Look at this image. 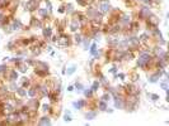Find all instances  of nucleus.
I'll list each match as a JSON object with an SVG mask.
<instances>
[{
    "label": "nucleus",
    "mask_w": 169,
    "mask_h": 126,
    "mask_svg": "<svg viewBox=\"0 0 169 126\" xmlns=\"http://www.w3.org/2000/svg\"><path fill=\"white\" fill-rule=\"evenodd\" d=\"M151 15H154V13H153V10H151V7H149V5H141V7L139 8V10H137V14H136V19L137 20H146L147 18H150Z\"/></svg>",
    "instance_id": "nucleus-1"
},
{
    "label": "nucleus",
    "mask_w": 169,
    "mask_h": 126,
    "mask_svg": "<svg viewBox=\"0 0 169 126\" xmlns=\"http://www.w3.org/2000/svg\"><path fill=\"white\" fill-rule=\"evenodd\" d=\"M97 3V9L102 13L103 15H107L111 13V10H112V5H111L110 0H96Z\"/></svg>",
    "instance_id": "nucleus-2"
},
{
    "label": "nucleus",
    "mask_w": 169,
    "mask_h": 126,
    "mask_svg": "<svg viewBox=\"0 0 169 126\" xmlns=\"http://www.w3.org/2000/svg\"><path fill=\"white\" fill-rule=\"evenodd\" d=\"M71 43H73V38L64 32V33H61V34L59 35V41H57L56 44L60 45V47H64V48H65V47L71 45Z\"/></svg>",
    "instance_id": "nucleus-3"
},
{
    "label": "nucleus",
    "mask_w": 169,
    "mask_h": 126,
    "mask_svg": "<svg viewBox=\"0 0 169 126\" xmlns=\"http://www.w3.org/2000/svg\"><path fill=\"white\" fill-rule=\"evenodd\" d=\"M38 7H39V0H27L24 3V10L31 14H34Z\"/></svg>",
    "instance_id": "nucleus-4"
},
{
    "label": "nucleus",
    "mask_w": 169,
    "mask_h": 126,
    "mask_svg": "<svg viewBox=\"0 0 169 126\" xmlns=\"http://www.w3.org/2000/svg\"><path fill=\"white\" fill-rule=\"evenodd\" d=\"M34 14H37V16L41 19L42 21H47L50 18H51V13L46 9L44 7H42V5H39L38 7V9L36 10V13Z\"/></svg>",
    "instance_id": "nucleus-5"
},
{
    "label": "nucleus",
    "mask_w": 169,
    "mask_h": 126,
    "mask_svg": "<svg viewBox=\"0 0 169 126\" xmlns=\"http://www.w3.org/2000/svg\"><path fill=\"white\" fill-rule=\"evenodd\" d=\"M4 77H7L5 79L8 82H17L19 79V72L17 68H9L8 72L4 75Z\"/></svg>",
    "instance_id": "nucleus-6"
},
{
    "label": "nucleus",
    "mask_w": 169,
    "mask_h": 126,
    "mask_svg": "<svg viewBox=\"0 0 169 126\" xmlns=\"http://www.w3.org/2000/svg\"><path fill=\"white\" fill-rule=\"evenodd\" d=\"M44 25V21H42L39 18H37L36 15H32L31 16V20H29V24L28 27L29 28H33V29H42Z\"/></svg>",
    "instance_id": "nucleus-7"
},
{
    "label": "nucleus",
    "mask_w": 169,
    "mask_h": 126,
    "mask_svg": "<svg viewBox=\"0 0 169 126\" xmlns=\"http://www.w3.org/2000/svg\"><path fill=\"white\" fill-rule=\"evenodd\" d=\"M26 105L28 106V108L32 110V111H38V108H39V100L37 97H31L27 102H26Z\"/></svg>",
    "instance_id": "nucleus-8"
},
{
    "label": "nucleus",
    "mask_w": 169,
    "mask_h": 126,
    "mask_svg": "<svg viewBox=\"0 0 169 126\" xmlns=\"http://www.w3.org/2000/svg\"><path fill=\"white\" fill-rule=\"evenodd\" d=\"M52 34H53V28L51 25H43V28H42V37H43V39L46 42L50 41Z\"/></svg>",
    "instance_id": "nucleus-9"
},
{
    "label": "nucleus",
    "mask_w": 169,
    "mask_h": 126,
    "mask_svg": "<svg viewBox=\"0 0 169 126\" xmlns=\"http://www.w3.org/2000/svg\"><path fill=\"white\" fill-rule=\"evenodd\" d=\"M80 28H81V24L79 23V20L71 18V20L69 21V30H70L71 33H76V32L80 30Z\"/></svg>",
    "instance_id": "nucleus-10"
},
{
    "label": "nucleus",
    "mask_w": 169,
    "mask_h": 126,
    "mask_svg": "<svg viewBox=\"0 0 169 126\" xmlns=\"http://www.w3.org/2000/svg\"><path fill=\"white\" fill-rule=\"evenodd\" d=\"M10 27H12V30L13 32H17V30H21V29L24 27L23 25V23L21 19H18V18H12V20H10Z\"/></svg>",
    "instance_id": "nucleus-11"
},
{
    "label": "nucleus",
    "mask_w": 169,
    "mask_h": 126,
    "mask_svg": "<svg viewBox=\"0 0 169 126\" xmlns=\"http://www.w3.org/2000/svg\"><path fill=\"white\" fill-rule=\"evenodd\" d=\"M88 106V100L87 98H80L78 101H74L73 102V107L75 110H83Z\"/></svg>",
    "instance_id": "nucleus-12"
},
{
    "label": "nucleus",
    "mask_w": 169,
    "mask_h": 126,
    "mask_svg": "<svg viewBox=\"0 0 169 126\" xmlns=\"http://www.w3.org/2000/svg\"><path fill=\"white\" fill-rule=\"evenodd\" d=\"M120 39H121V38H120L118 35H107V44L110 45L111 48H115L118 44Z\"/></svg>",
    "instance_id": "nucleus-13"
},
{
    "label": "nucleus",
    "mask_w": 169,
    "mask_h": 126,
    "mask_svg": "<svg viewBox=\"0 0 169 126\" xmlns=\"http://www.w3.org/2000/svg\"><path fill=\"white\" fill-rule=\"evenodd\" d=\"M34 68H38V70H42L44 72H50V66L48 63L43 62V61H34Z\"/></svg>",
    "instance_id": "nucleus-14"
},
{
    "label": "nucleus",
    "mask_w": 169,
    "mask_h": 126,
    "mask_svg": "<svg viewBox=\"0 0 169 126\" xmlns=\"http://www.w3.org/2000/svg\"><path fill=\"white\" fill-rule=\"evenodd\" d=\"M83 37H84V34H83V32H81V30L76 32V33H74V35L71 37V38H73L74 44H76V45H80L81 42H83Z\"/></svg>",
    "instance_id": "nucleus-15"
},
{
    "label": "nucleus",
    "mask_w": 169,
    "mask_h": 126,
    "mask_svg": "<svg viewBox=\"0 0 169 126\" xmlns=\"http://www.w3.org/2000/svg\"><path fill=\"white\" fill-rule=\"evenodd\" d=\"M38 125H51V116L50 115H43L42 117H39L37 121Z\"/></svg>",
    "instance_id": "nucleus-16"
},
{
    "label": "nucleus",
    "mask_w": 169,
    "mask_h": 126,
    "mask_svg": "<svg viewBox=\"0 0 169 126\" xmlns=\"http://www.w3.org/2000/svg\"><path fill=\"white\" fill-rule=\"evenodd\" d=\"M18 81H19V83H21V87H23V88H28L31 84H32V82H33L29 77H26V76L22 77L21 79H18Z\"/></svg>",
    "instance_id": "nucleus-17"
},
{
    "label": "nucleus",
    "mask_w": 169,
    "mask_h": 126,
    "mask_svg": "<svg viewBox=\"0 0 169 126\" xmlns=\"http://www.w3.org/2000/svg\"><path fill=\"white\" fill-rule=\"evenodd\" d=\"M65 5V14L69 15V16H71L73 13L76 10L75 8H74V4L73 3H66V4H64Z\"/></svg>",
    "instance_id": "nucleus-18"
},
{
    "label": "nucleus",
    "mask_w": 169,
    "mask_h": 126,
    "mask_svg": "<svg viewBox=\"0 0 169 126\" xmlns=\"http://www.w3.org/2000/svg\"><path fill=\"white\" fill-rule=\"evenodd\" d=\"M14 93L17 95V97L24 98V97H27V88H23V87H17V90L14 91Z\"/></svg>",
    "instance_id": "nucleus-19"
},
{
    "label": "nucleus",
    "mask_w": 169,
    "mask_h": 126,
    "mask_svg": "<svg viewBox=\"0 0 169 126\" xmlns=\"http://www.w3.org/2000/svg\"><path fill=\"white\" fill-rule=\"evenodd\" d=\"M81 44H83V47H84V50H88L89 47H90V44H92V39H90L89 37H87V35H84Z\"/></svg>",
    "instance_id": "nucleus-20"
},
{
    "label": "nucleus",
    "mask_w": 169,
    "mask_h": 126,
    "mask_svg": "<svg viewBox=\"0 0 169 126\" xmlns=\"http://www.w3.org/2000/svg\"><path fill=\"white\" fill-rule=\"evenodd\" d=\"M97 115H98V111H97L96 108H94V110H89V111L85 113V119L87 120H94L97 117Z\"/></svg>",
    "instance_id": "nucleus-21"
},
{
    "label": "nucleus",
    "mask_w": 169,
    "mask_h": 126,
    "mask_svg": "<svg viewBox=\"0 0 169 126\" xmlns=\"http://www.w3.org/2000/svg\"><path fill=\"white\" fill-rule=\"evenodd\" d=\"M108 107V102H104L102 100H98L97 101V108L99 111H106V108Z\"/></svg>",
    "instance_id": "nucleus-22"
},
{
    "label": "nucleus",
    "mask_w": 169,
    "mask_h": 126,
    "mask_svg": "<svg viewBox=\"0 0 169 126\" xmlns=\"http://www.w3.org/2000/svg\"><path fill=\"white\" fill-rule=\"evenodd\" d=\"M83 93L87 100H93L94 98V92L92 91V88H84L83 90Z\"/></svg>",
    "instance_id": "nucleus-23"
},
{
    "label": "nucleus",
    "mask_w": 169,
    "mask_h": 126,
    "mask_svg": "<svg viewBox=\"0 0 169 126\" xmlns=\"http://www.w3.org/2000/svg\"><path fill=\"white\" fill-rule=\"evenodd\" d=\"M101 87H102V86H101V83H99V81L96 79V81H93V83H92V87H90V88H92V91L96 93V92L99 91V88H101Z\"/></svg>",
    "instance_id": "nucleus-24"
},
{
    "label": "nucleus",
    "mask_w": 169,
    "mask_h": 126,
    "mask_svg": "<svg viewBox=\"0 0 169 126\" xmlns=\"http://www.w3.org/2000/svg\"><path fill=\"white\" fill-rule=\"evenodd\" d=\"M159 84L162 87L164 91H167L169 88V84H168V78H163V79H159Z\"/></svg>",
    "instance_id": "nucleus-25"
},
{
    "label": "nucleus",
    "mask_w": 169,
    "mask_h": 126,
    "mask_svg": "<svg viewBox=\"0 0 169 126\" xmlns=\"http://www.w3.org/2000/svg\"><path fill=\"white\" fill-rule=\"evenodd\" d=\"M15 48L18 49V47H17V41H9V42L7 43V49L8 50H14Z\"/></svg>",
    "instance_id": "nucleus-26"
},
{
    "label": "nucleus",
    "mask_w": 169,
    "mask_h": 126,
    "mask_svg": "<svg viewBox=\"0 0 169 126\" xmlns=\"http://www.w3.org/2000/svg\"><path fill=\"white\" fill-rule=\"evenodd\" d=\"M101 100H102V101H104V102H110L111 100H112V95H111L108 91H106L102 96H101Z\"/></svg>",
    "instance_id": "nucleus-27"
},
{
    "label": "nucleus",
    "mask_w": 169,
    "mask_h": 126,
    "mask_svg": "<svg viewBox=\"0 0 169 126\" xmlns=\"http://www.w3.org/2000/svg\"><path fill=\"white\" fill-rule=\"evenodd\" d=\"M8 70H9V67H8L7 63H1V64H0V76L4 77V75L8 72Z\"/></svg>",
    "instance_id": "nucleus-28"
},
{
    "label": "nucleus",
    "mask_w": 169,
    "mask_h": 126,
    "mask_svg": "<svg viewBox=\"0 0 169 126\" xmlns=\"http://www.w3.org/2000/svg\"><path fill=\"white\" fill-rule=\"evenodd\" d=\"M71 120H73V117H71V111H70V110H66L65 113H64V121H65V122H70Z\"/></svg>",
    "instance_id": "nucleus-29"
},
{
    "label": "nucleus",
    "mask_w": 169,
    "mask_h": 126,
    "mask_svg": "<svg viewBox=\"0 0 169 126\" xmlns=\"http://www.w3.org/2000/svg\"><path fill=\"white\" fill-rule=\"evenodd\" d=\"M74 87H75L76 92H79V93H81V92H83V90L85 88V87H84V84L81 83V82H78V81L75 82V86H74Z\"/></svg>",
    "instance_id": "nucleus-30"
},
{
    "label": "nucleus",
    "mask_w": 169,
    "mask_h": 126,
    "mask_svg": "<svg viewBox=\"0 0 169 126\" xmlns=\"http://www.w3.org/2000/svg\"><path fill=\"white\" fill-rule=\"evenodd\" d=\"M75 72H76V66L73 64V66H70V67L67 68V71H66V73H65V75H67V76H73Z\"/></svg>",
    "instance_id": "nucleus-31"
},
{
    "label": "nucleus",
    "mask_w": 169,
    "mask_h": 126,
    "mask_svg": "<svg viewBox=\"0 0 169 126\" xmlns=\"http://www.w3.org/2000/svg\"><path fill=\"white\" fill-rule=\"evenodd\" d=\"M147 97L150 98L153 102H158L160 97H159V95H156V93H147Z\"/></svg>",
    "instance_id": "nucleus-32"
},
{
    "label": "nucleus",
    "mask_w": 169,
    "mask_h": 126,
    "mask_svg": "<svg viewBox=\"0 0 169 126\" xmlns=\"http://www.w3.org/2000/svg\"><path fill=\"white\" fill-rule=\"evenodd\" d=\"M130 77H131V78H130V79H131V82H133V83H135L136 81H139V79H140V76L137 75V72H132Z\"/></svg>",
    "instance_id": "nucleus-33"
},
{
    "label": "nucleus",
    "mask_w": 169,
    "mask_h": 126,
    "mask_svg": "<svg viewBox=\"0 0 169 126\" xmlns=\"http://www.w3.org/2000/svg\"><path fill=\"white\" fill-rule=\"evenodd\" d=\"M108 72H110V73H112V75H115V73H117V72H118L117 66H113V67H111L110 70H108Z\"/></svg>",
    "instance_id": "nucleus-34"
},
{
    "label": "nucleus",
    "mask_w": 169,
    "mask_h": 126,
    "mask_svg": "<svg viewBox=\"0 0 169 126\" xmlns=\"http://www.w3.org/2000/svg\"><path fill=\"white\" fill-rule=\"evenodd\" d=\"M57 13H60V14H65V5H64V4L57 8Z\"/></svg>",
    "instance_id": "nucleus-35"
},
{
    "label": "nucleus",
    "mask_w": 169,
    "mask_h": 126,
    "mask_svg": "<svg viewBox=\"0 0 169 126\" xmlns=\"http://www.w3.org/2000/svg\"><path fill=\"white\" fill-rule=\"evenodd\" d=\"M74 90H75V87H74L73 84H70V86H67V91H69V92H73Z\"/></svg>",
    "instance_id": "nucleus-36"
},
{
    "label": "nucleus",
    "mask_w": 169,
    "mask_h": 126,
    "mask_svg": "<svg viewBox=\"0 0 169 126\" xmlns=\"http://www.w3.org/2000/svg\"><path fill=\"white\" fill-rule=\"evenodd\" d=\"M44 48H46V50H47V52H51V50H52V47H51V45H47V44H46V47H44Z\"/></svg>",
    "instance_id": "nucleus-37"
},
{
    "label": "nucleus",
    "mask_w": 169,
    "mask_h": 126,
    "mask_svg": "<svg viewBox=\"0 0 169 126\" xmlns=\"http://www.w3.org/2000/svg\"><path fill=\"white\" fill-rule=\"evenodd\" d=\"M61 73H62V75H65V73H66V70H65V67L61 70Z\"/></svg>",
    "instance_id": "nucleus-38"
}]
</instances>
